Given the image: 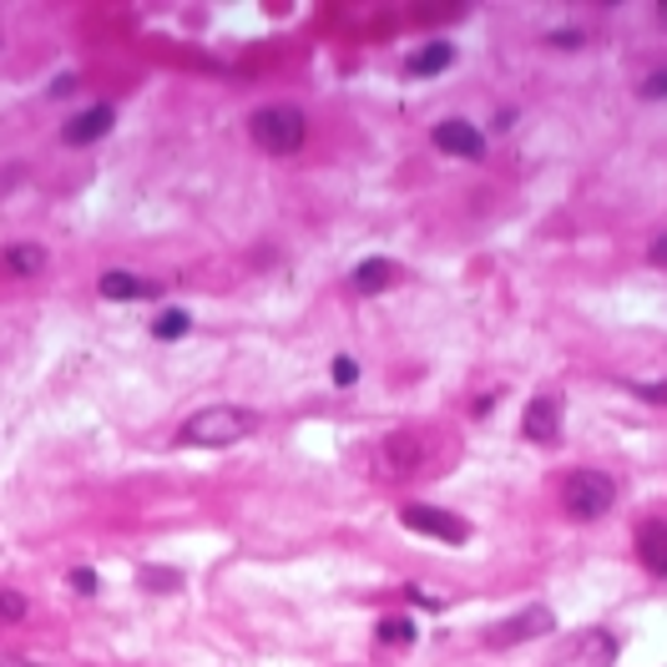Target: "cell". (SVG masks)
I'll list each match as a JSON object with an SVG mask.
<instances>
[{"instance_id":"14","label":"cell","mask_w":667,"mask_h":667,"mask_svg":"<svg viewBox=\"0 0 667 667\" xmlns=\"http://www.w3.org/2000/svg\"><path fill=\"white\" fill-rule=\"evenodd\" d=\"M456 61V46H445V41H430V46H419L415 56L405 61L410 77H440L445 66Z\"/></svg>"},{"instance_id":"11","label":"cell","mask_w":667,"mask_h":667,"mask_svg":"<svg viewBox=\"0 0 667 667\" xmlns=\"http://www.w3.org/2000/svg\"><path fill=\"white\" fill-rule=\"evenodd\" d=\"M375 471L380 475H405V471H415L419 465V450H415V440L410 435H390V440H380V450H375Z\"/></svg>"},{"instance_id":"16","label":"cell","mask_w":667,"mask_h":667,"mask_svg":"<svg viewBox=\"0 0 667 667\" xmlns=\"http://www.w3.org/2000/svg\"><path fill=\"white\" fill-rule=\"evenodd\" d=\"M187 329H193V319H187L183 309H168V314H158V324H152V334H158L162 344H172V340H183Z\"/></svg>"},{"instance_id":"26","label":"cell","mask_w":667,"mask_h":667,"mask_svg":"<svg viewBox=\"0 0 667 667\" xmlns=\"http://www.w3.org/2000/svg\"><path fill=\"white\" fill-rule=\"evenodd\" d=\"M647 258H653V263H657V268H667V233H663V238H657L653 249H647Z\"/></svg>"},{"instance_id":"15","label":"cell","mask_w":667,"mask_h":667,"mask_svg":"<svg viewBox=\"0 0 667 667\" xmlns=\"http://www.w3.org/2000/svg\"><path fill=\"white\" fill-rule=\"evenodd\" d=\"M46 249H41V243H11V249H5V268H11L15 278H36V274H46Z\"/></svg>"},{"instance_id":"8","label":"cell","mask_w":667,"mask_h":667,"mask_svg":"<svg viewBox=\"0 0 667 667\" xmlns=\"http://www.w3.org/2000/svg\"><path fill=\"white\" fill-rule=\"evenodd\" d=\"M435 147H440L445 158H465V162H475V158L485 152V137L471 127V122L445 117L440 127H435Z\"/></svg>"},{"instance_id":"1","label":"cell","mask_w":667,"mask_h":667,"mask_svg":"<svg viewBox=\"0 0 667 667\" xmlns=\"http://www.w3.org/2000/svg\"><path fill=\"white\" fill-rule=\"evenodd\" d=\"M258 430V415L243 405H203L197 415L183 419L177 445H197V450H222V445H238Z\"/></svg>"},{"instance_id":"6","label":"cell","mask_w":667,"mask_h":667,"mask_svg":"<svg viewBox=\"0 0 667 667\" xmlns=\"http://www.w3.org/2000/svg\"><path fill=\"white\" fill-rule=\"evenodd\" d=\"M562 419H566V405L562 394H537L531 405H526V419H521V435L537 445H551L562 435Z\"/></svg>"},{"instance_id":"4","label":"cell","mask_w":667,"mask_h":667,"mask_svg":"<svg viewBox=\"0 0 667 667\" xmlns=\"http://www.w3.org/2000/svg\"><path fill=\"white\" fill-rule=\"evenodd\" d=\"M400 521H405L410 531H419V537H435V541H445V547H465V541H471V526L460 521L456 510L425 506V501H410V506L400 510Z\"/></svg>"},{"instance_id":"3","label":"cell","mask_w":667,"mask_h":667,"mask_svg":"<svg viewBox=\"0 0 667 667\" xmlns=\"http://www.w3.org/2000/svg\"><path fill=\"white\" fill-rule=\"evenodd\" d=\"M617 501V481L607 471H572L562 481V510L572 521H602Z\"/></svg>"},{"instance_id":"13","label":"cell","mask_w":667,"mask_h":667,"mask_svg":"<svg viewBox=\"0 0 667 667\" xmlns=\"http://www.w3.org/2000/svg\"><path fill=\"white\" fill-rule=\"evenodd\" d=\"M349 284H354V294H384V288L394 284V263L390 258H365L349 274Z\"/></svg>"},{"instance_id":"19","label":"cell","mask_w":667,"mask_h":667,"mask_svg":"<svg viewBox=\"0 0 667 667\" xmlns=\"http://www.w3.org/2000/svg\"><path fill=\"white\" fill-rule=\"evenodd\" d=\"M31 602L21 597V591H0V622H26Z\"/></svg>"},{"instance_id":"2","label":"cell","mask_w":667,"mask_h":667,"mask_svg":"<svg viewBox=\"0 0 667 667\" xmlns=\"http://www.w3.org/2000/svg\"><path fill=\"white\" fill-rule=\"evenodd\" d=\"M249 131H253V142H258L263 152L294 158V152L303 147V137H309V117H303L299 106H263V112H253Z\"/></svg>"},{"instance_id":"5","label":"cell","mask_w":667,"mask_h":667,"mask_svg":"<svg viewBox=\"0 0 667 667\" xmlns=\"http://www.w3.org/2000/svg\"><path fill=\"white\" fill-rule=\"evenodd\" d=\"M556 628V617H551V607H521L516 617H506V622H496V628L485 632V642L491 647H521V642L531 637H547V632Z\"/></svg>"},{"instance_id":"10","label":"cell","mask_w":667,"mask_h":667,"mask_svg":"<svg viewBox=\"0 0 667 667\" xmlns=\"http://www.w3.org/2000/svg\"><path fill=\"white\" fill-rule=\"evenodd\" d=\"M637 562L653 576H667V521H642L637 526Z\"/></svg>"},{"instance_id":"27","label":"cell","mask_w":667,"mask_h":667,"mask_svg":"<svg viewBox=\"0 0 667 667\" xmlns=\"http://www.w3.org/2000/svg\"><path fill=\"white\" fill-rule=\"evenodd\" d=\"M0 667H41V663H26V657H5V653H0Z\"/></svg>"},{"instance_id":"24","label":"cell","mask_w":667,"mask_h":667,"mask_svg":"<svg viewBox=\"0 0 667 667\" xmlns=\"http://www.w3.org/2000/svg\"><path fill=\"white\" fill-rule=\"evenodd\" d=\"M632 390H637L642 400H657V405H667V380H657V384H632Z\"/></svg>"},{"instance_id":"20","label":"cell","mask_w":667,"mask_h":667,"mask_svg":"<svg viewBox=\"0 0 667 667\" xmlns=\"http://www.w3.org/2000/svg\"><path fill=\"white\" fill-rule=\"evenodd\" d=\"M359 380V359H354V354H340V359H334V384H354Z\"/></svg>"},{"instance_id":"18","label":"cell","mask_w":667,"mask_h":667,"mask_svg":"<svg viewBox=\"0 0 667 667\" xmlns=\"http://www.w3.org/2000/svg\"><path fill=\"white\" fill-rule=\"evenodd\" d=\"M380 642H415V622H405V617H384L380 622Z\"/></svg>"},{"instance_id":"22","label":"cell","mask_w":667,"mask_h":667,"mask_svg":"<svg viewBox=\"0 0 667 667\" xmlns=\"http://www.w3.org/2000/svg\"><path fill=\"white\" fill-rule=\"evenodd\" d=\"M71 587H77L81 597H92V591H96V572H87V566H77V572H71Z\"/></svg>"},{"instance_id":"17","label":"cell","mask_w":667,"mask_h":667,"mask_svg":"<svg viewBox=\"0 0 667 667\" xmlns=\"http://www.w3.org/2000/svg\"><path fill=\"white\" fill-rule=\"evenodd\" d=\"M137 582H142V591H177V587H183V576L168 572V566H142Z\"/></svg>"},{"instance_id":"23","label":"cell","mask_w":667,"mask_h":667,"mask_svg":"<svg viewBox=\"0 0 667 667\" xmlns=\"http://www.w3.org/2000/svg\"><path fill=\"white\" fill-rule=\"evenodd\" d=\"M405 597H410L415 607H430V612H440V597H430L425 587H405Z\"/></svg>"},{"instance_id":"12","label":"cell","mask_w":667,"mask_h":667,"mask_svg":"<svg viewBox=\"0 0 667 667\" xmlns=\"http://www.w3.org/2000/svg\"><path fill=\"white\" fill-rule=\"evenodd\" d=\"M102 299H117V303H127V299H152L158 294V284H147V278H137V274H127V268H112V274H102Z\"/></svg>"},{"instance_id":"21","label":"cell","mask_w":667,"mask_h":667,"mask_svg":"<svg viewBox=\"0 0 667 667\" xmlns=\"http://www.w3.org/2000/svg\"><path fill=\"white\" fill-rule=\"evenodd\" d=\"M642 96H647V102H657V96H667V66L663 71H653V77L642 81Z\"/></svg>"},{"instance_id":"28","label":"cell","mask_w":667,"mask_h":667,"mask_svg":"<svg viewBox=\"0 0 667 667\" xmlns=\"http://www.w3.org/2000/svg\"><path fill=\"white\" fill-rule=\"evenodd\" d=\"M657 15H663V21H667V0H663V5H657Z\"/></svg>"},{"instance_id":"7","label":"cell","mask_w":667,"mask_h":667,"mask_svg":"<svg viewBox=\"0 0 667 667\" xmlns=\"http://www.w3.org/2000/svg\"><path fill=\"white\" fill-rule=\"evenodd\" d=\"M612 663H617V637L607 628L576 632L572 653L562 657V667H612Z\"/></svg>"},{"instance_id":"25","label":"cell","mask_w":667,"mask_h":667,"mask_svg":"<svg viewBox=\"0 0 667 667\" xmlns=\"http://www.w3.org/2000/svg\"><path fill=\"white\" fill-rule=\"evenodd\" d=\"M547 46H562V51H576V46H582V36H576V31H556V36H547Z\"/></svg>"},{"instance_id":"9","label":"cell","mask_w":667,"mask_h":667,"mask_svg":"<svg viewBox=\"0 0 667 667\" xmlns=\"http://www.w3.org/2000/svg\"><path fill=\"white\" fill-rule=\"evenodd\" d=\"M112 122H117V112H112V106H87L81 117H71L61 127V142L66 147H92V142H102L106 131H112Z\"/></svg>"}]
</instances>
